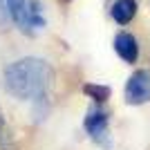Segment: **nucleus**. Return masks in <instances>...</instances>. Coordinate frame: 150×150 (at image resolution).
I'll return each instance as SVG.
<instances>
[{"mask_svg":"<svg viewBox=\"0 0 150 150\" xmlns=\"http://www.w3.org/2000/svg\"><path fill=\"white\" fill-rule=\"evenodd\" d=\"M45 27V16H43V7L38 0H29L27 2V34H34L36 29Z\"/></svg>","mask_w":150,"mask_h":150,"instance_id":"7","label":"nucleus"},{"mask_svg":"<svg viewBox=\"0 0 150 150\" xmlns=\"http://www.w3.org/2000/svg\"><path fill=\"white\" fill-rule=\"evenodd\" d=\"M2 130H5V114H2V108H0V137H2Z\"/></svg>","mask_w":150,"mask_h":150,"instance_id":"9","label":"nucleus"},{"mask_svg":"<svg viewBox=\"0 0 150 150\" xmlns=\"http://www.w3.org/2000/svg\"><path fill=\"white\" fill-rule=\"evenodd\" d=\"M125 103L128 105H144L150 101V72L137 69L125 83Z\"/></svg>","mask_w":150,"mask_h":150,"instance_id":"2","label":"nucleus"},{"mask_svg":"<svg viewBox=\"0 0 150 150\" xmlns=\"http://www.w3.org/2000/svg\"><path fill=\"white\" fill-rule=\"evenodd\" d=\"M114 52L119 54L121 61L125 63H137L139 58V43L137 38L128 34V31H119L117 38H114Z\"/></svg>","mask_w":150,"mask_h":150,"instance_id":"4","label":"nucleus"},{"mask_svg":"<svg viewBox=\"0 0 150 150\" xmlns=\"http://www.w3.org/2000/svg\"><path fill=\"white\" fill-rule=\"evenodd\" d=\"M63 2H69V0H63Z\"/></svg>","mask_w":150,"mask_h":150,"instance_id":"10","label":"nucleus"},{"mask_svg":"<svg viewBox=\"0 0 150 150\" xmlns=\"http://www.w3.org/2000/svg\"><path fill=\"white\" fill-rule=\"evenodd\" d=\"M110 13H112L114 23L128 25V23L134 18V13H137V0H114Z\"/></svg>","mask_w":150,"mask_h":150,"instance_id":"5","label":"nucleus"},{"mask_svg":"<svg viewBox=\"0 0 150 150\" xmlns=\"http://www.w3.org/2000/svg\"><path fill=\"white\" fill-rule=\"evenodd\" d=\"M52 79H54L52 67L43 58L36 56H27L11 63L9 67H5V74H2L7 92L13 94L16 99L34 101L38 108L45 105V101H47Z\"/></svg>","mask_w":150,"mask_h":150,"instance_id":"1","label":"nucleus"},{"mask_svg":"<svg viewBox=\"0 0 150 150\" xmlns=\"http://www.w3.org/2000/svg\"><path fill=\"white\" fill-rule=\"evenodd\" d=\"M11 20L27 34V0H5Z\"/></svg>","mask_w":150,"mask_h":150,"instance_id":"6","label":"nucleus"},{"mask_svg":"<svg viewBox=\"0 0 150 150\" xmlns=\"http://www.w3.org/2000/svg\"><path fill=\"white\" fill-rule=\"evenodd\" d=\"M83 94H88L90 99L96 101V103H103V101L110 99L112 90L108 88V85H101V83H85L83 85Z\"/></svg>","mask_w":150,"mask_h":150,"instance_id":"8","label":"nucleus"},{"mask_svg":"<svg viewBox=\"0 0 150 150\" xmlns=\"http://www.w3.org/2000/svg\"><path fill=\"white\" fill-rule=\"evenodd\" d=\"M108 112L101 110V108H92L88 110V117L83 121L85 125V132H88L92 141H96L103 148H110V132H108Z\"/></svg>","mask_w":150,"mask_h":150,"instance_id":"3","label":"nucleus"}]
</instances>
